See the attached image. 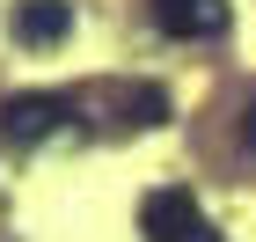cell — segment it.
<instances>
[{
    "instance_id": "obj_1",
    "label": "cell",
    "mask_w": 256,
    "mask_h": 242,
    "mask_svg": "<svg viewBox=\"0 0 256 242\" xmlns=\"http://www.w3.org/2000/svg\"><path fill=\"white\" fill-rule=\"evenodd\" d=\"M139 235L146 242H220V227L205 220V205L190 198V191H146L139 198Z\"/></svg>"
},
{
    "instance_id": "obj_2",
    "label": "cell",
    "mask_w": 256,
    "mask_h": 242,
    "mask_svg": "<svg viewBox=\"0 0 256 242\" xmlns=\"http://www.w3.org/2000/svg\"><path fill=\"white\" fill-rule=\"evenodd\" d=\"M74 118V96H8L0 103V140H52Z\"/></svg>"
},
{
    "instance_id": "obj_3",
    "label": "cell",
    "mask_w": 256,
    "mask_h": 242,
    "mask_svg": "<svg viewBox=\"0 0 256 242\" xmlns=\"http://www.w3.org/2000/svg\"><path fill=\"white\" fill-rule=\"evenodd\" d=\"M146 8H154V30H168L183 44H205L227 30V0H146Z\"/></svg>"
},
{
    "instance_id": "obj_4",
    "label": "cell",
    "mask_w": 256,
    "mask_h": 242,
    "mask_svg": "<svg viewBox=\"0 0 256 242\" xmlns=\"http://www.w3.org/2000/svg\"><path fill=\"white\" fill-rule=\"evenodd\" d=\"M8 30H15V44H59L74 30V8L66 0H15L8 8Z\"/></svg>"
}]
</instances>
